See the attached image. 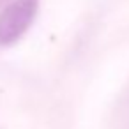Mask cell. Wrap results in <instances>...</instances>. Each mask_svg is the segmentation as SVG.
I'll use <instances>...</instances> for the list:
<instances>
[{"instance_id":"1","label":"cell","mask_w":129,"mask_h":129,"mask_svg":"<svg viewBox=\"0 0 129 129\" xmlns=\"http://www.w3.org/2000/svg\"><path fill=\"white\" fill-rule=\"evenodd\" d=\"M39 0H13L0 13V46L14 44L34 23Z\"/></svg>"},{"instance_id":"2","label":"cell","mask_w":129,"mask_h":129,"mask_svg":"<svg viewBox=\"0 0 129 129\" xmlns=\"http://www.w3.org/2000/svg\"><path fill=\"white\" fill-rule=\"evenodd\" d=\"M9 2H13V0H0V7L6 6V4H9Z\"/></svg>"}]
</instances>
